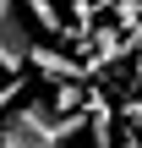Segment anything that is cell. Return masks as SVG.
<instances>
[{
	"label": "cell",
	"instance_id": "cell-1",
	"mask_svg": "<svg viewBox=\"0 0 142 148\" xmlns=\"http://www.w3.org/2000/svg\"><path fill=\"white\" fill-rule=\"evenodd\" d=\"M77 132H82V115H60L44 99H22L0 121V148H55V143H71Z\"/></svg>",
	"mask_w": 142,
	"mask_h": 148
},
{
	"label": "cell",
	"instance_id": "cell-2",
	"mask_svg": "<svg viewBox=\"0 0 142 148\" xmlns=\"http://www.w3.org/2000/svg\"><path fill=\"white\" fill-rule=\"evenodd\" d=\"M27 55H33V22L22 16L16 0H0V71L5 77H22Z\"/></svg>",
	"mask_w": 142,
	"mask_h": 148
},
{
	"label": "cell",
	"instance_id": "cell-3",
	"mask_svg": "<svg viewBox=\"0 0 142 148\" xmlns=\"http://www.w3.org/2000/svg\"><path fill=\"white\" fill-rule=\"evenodd\" d=\"M16 5H22V16L38 22L49 38H66V22H60V5H55V0H16Z\"/></svg>",
	"mask_w": 142,
	"mask_h": 148
},
{
	"label": "cell",
	"instance_id": "cell-4",
	"mask_svg": "<svg viewBox=\"0 0 142 148\" xmlns=\"http://www.w3.org/2000/svg\"><path fill=\"white\" fill-rule=\"evenodd\" d=\"M137 49H142V33H137Z\"/></svg>",
	"mask_w": 142,
	"mask_h": 148
},
{
	"label": "cell",
	"instance_id": "cell-5",
	"mask_svg": "<svg viewBox=\"0 0 142 148\" xmlns=\"http://www.w3.org/2000/svg\"><path fill=\"white\" fill-rule=\"evenodd\" d=\"M55 148H66V143H55Z\"/></svg>",
	"mask_w": 142,
	"mask_h": 148
},
{
	"label": "cell",
	"instance_id": "cell-6",
	"mask_svg": "<svg viewBox=\"0 0 142 148\" xmlns=\"http://www.w3.org/2000/svg\"><path fill=\"white\" fill-rule=\"evenodd\" d=\"M131 148H142V143H131Z\"/></svg>",
	"mask_w": 142,
	"mask_h": 148
}]
</instances>
